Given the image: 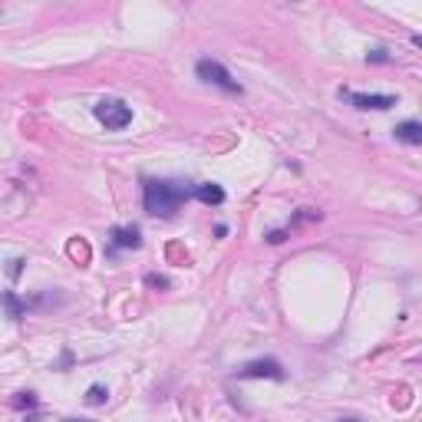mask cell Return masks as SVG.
Instances as JSON below:
<instances>
[{
  "label": "cell",
  "instance_id": "obj_7",
  "mask_svg": "<svg viewBox=\"0 0 422 422\" xmlns=\"http://www.w3.org/2000/svg\"><path fill=\"white\" fill-rule=\"evenodd\" d=\"M142 238H139V228H116L112 231V248H139Z\"/></svg>",
  "mask_w": 422,
  "mask_h": 422
},
{
  "label": "cell",
  "instance_id": "obj_14",
  "mask_svg": "<svg viewBox=\"0 0 422 422\" xmlns=\"http://www.w3.org/2000/svg\"><path fill=\"white\" fill-rule=\"evenodd\" d=\"M412 44H416V46H422V33H416V37H412Z\"/></svg>",
  "mask_w": 422,
  "mask_h": 422
},
{
  "label": "cell",
  "instance_id": "obj_15",
  "mask_svg": "<svg viewBox=\"0 0 422 422\" xmlns=\"http://www.w3.org/2000/svg\"><path fill=\"white\" fill-rule=\"evenodd\" d=\"M66 422H89V419H66Z\"/></svg>",
  "mask_w": 422,
  "mask_h": 422
},
{
  "label": "cell",
  "instance_id": "obj_2",
  "mask_svg": "<svg viewBox=\"0 0 422 422\" xmlns=\"http://www.w3.org/2000/svg\"><path fill=\"white\" fill-rule=\"evenodd\" d=\"M93 112H96V119L112 132L126 129V126L132 122V106H126L122 99H99Z\"/></svg>",
  "mask_w": 422,
  "mask_h": 422
},
{
  "label": "cell",
  "instance_id": "obj_5",
  "mask_svg": "<svg viewBox=\"0 0 422 422\" xmlns=\"http://www.w3.org/2000/svg\"><path fill=\"white\" fill-rule=\"evenodd\" d=\"M350 103L357 109H393L396 96H383V93H347Z\"/></svg>",
  "mask_w": 422,
  "mask_h": 422
},
{
  "label": "cell",
  "instance_id": "obj_16",
  "mask_svg": "<svg viewBox=\"0 0 422 422\" xmlns=\"http://www.w3.org/2000/svg\"><path fill=\"white\" fill-rule=\"evenodd\" d=\"M343 422H360V419H343Z\"/></svg>",
  "mask_w": 422,
  "mask_h": 422
},
{
  "label": "cell",
  "instance_id": "obj_13",
  "mask_svg": "<svg viewBox=\"0 0 422 422\" xmlns=\"http://www.w3.org/2000/svg\"><path fill=\"white\" fill-rule=\"evenodd\" d=\"M20 264H23L20 258H13V261H11V277H17V274H20Z\"/></svg>",
  "mask_w": 422,
  "mask_h": 422
},
{
  "label": "cell",
  "instance_id": "obj_11",
  "mask_svg": "<svg viewBox=\"0 0 422 422\" xmlns=\"http://www.w3.org/2000/svg\"><path fill=\"white\" fill-rule=\"evenodd\" d=\"M145 284H149V287H169V281H165V277H159V274H149V277H145Z\"/></svg>",
  "mask_w": 422,
  "mask_h": 422
},
{
  "label": "cell",
  "instance_id": "obj_12",
  "mask_svg": "<svg viewBox=\"0 0 422 422\" xmlns=\"http://www.w3.org/2000/svg\"><path fill=\"white\" fill-rule=\"evenodd\" d=\"M13 402H17V406H33L37 400H33V393H20V400H13Z\"/></svg>",
  "mask_w": 422,
  "mask_h": 422
},
{
  "label": "cell",
  "instance_id": "obj_10",
  "mask_svg": "<svg viewBox=\"0 0 422 422\" xmlns=\"http://www.w3.org/2000/svg\"><path fill=\"white\" fill-rule=\"evenodd\" d=\"M106 396H109L106 386H99V383H96V386H89L86 402H89V406H99V402H106Z\"/></svg>",
  "mask_w": 422,
  "mask_h": 422
},
{
  "label": "cell",
  "instance_id": "obj_3",
  "mask_svg": "<svg viewBox=\"0 0 422 422\" xmlns=\"http://www.w3.org/2000/svg\"><path fill=\"white\" fill-rule=\"evenodd\" d=\"M198 76H202L205 83H211V86H221L225 93H241V83L228 73L218 60H198Z\"/></svg>",
  "mask_w": 422,
  "mask_h": 422
},
{
  "label": "cell",
  "instance_id": "obj_9",
  "mask_svg": "<svg viewBox=\"0 0 422 422\" xmlns=\"http://www.w3.org/2000/svg\"><path fill=\"white\" fill-rule=\"evenodd\" d=\"M4 303H7V317H11V320H20L23 307H20V301H17V294L7 291V294H4Z\"/></svg>",
  "mask_w": 422,
  "mask_h": 422
},
{
  "label": "cell",
  "instance_id": "obj_6",
  "mask_svg": "<svg viewBox=\"0 0 422 422\" xmlns=\"http://www.w3.org/2000/svg\"><path fill=\"white\" fill-rule=\"evenodd\" d=\"M396 139L400 142H409V145H422V122H416V119H406V122H400L396 126Z\"/></svg>",
  "mask_w": 422,
  "mask_h": 422
},
{
  "label": "cell",
  "instance_id": "obj_4",
  "mask_svg": "<svg viewBox=\"0 0 422 422\" xmlns=\"http://www.w3.org/2000/svg\"><path fill=\"white\" fill-rule=\"evenodd\" d=\"M238 376L241 379H261V376L284 379V369H281V363H277V360H254V363H248V367L238 369Z\"/></svg>",
  "mask_w": 422,
  "mask_h": 422
},
{
  "label": "cell",
  "instance_id": "obj_8",
  "mask_svg": "<svg viewBox=\"0 0 422 422\" xmlns=\"http://www.w3.org/2000/svg\"><path fill=\"white\" fill-rule=\"evenodd\" d=\"M195 198L198 202H205V205H221L225 202V188L215 182H205V185H198L195 188Z\"/></svg>",
  "mask_w": 422,
  "mask_h": 422
},
{
  "label": "cell",
  "instance_id": "obj_1",
  "mask_svg": "<svg viewBox=\"0 0 422 422\" xmlns=\"http://www.w3.org/2000/svg\"><path fill=\"white\" fill-rule=\"evenodd\" d=\"M192 195H195V188L188 182H178V178H149V182H145V192H142V202H145V211H149V215L169 218Z\"/></svg>",
  "mask_w": 422,
  "mask_h": 422
}]
</instances>
